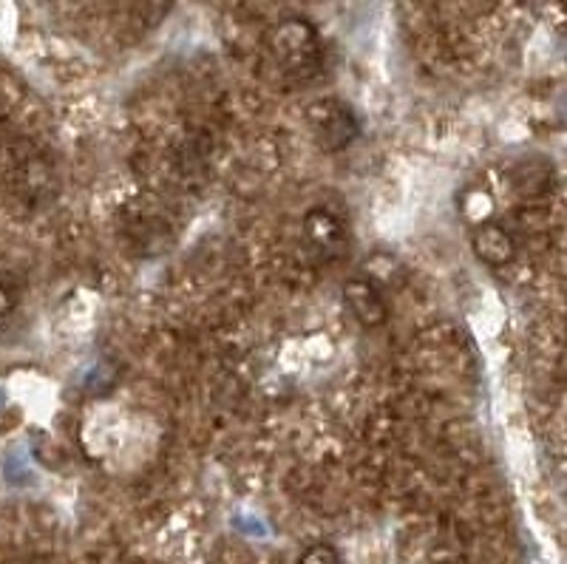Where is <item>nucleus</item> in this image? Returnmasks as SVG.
<instances>
[{"label":"nucleus","instance_id":"7","mask_svg":"<svg viewBox=\"0 0 567 564\" xmlns=\"http://www.w3.org/2000/svg\"><path fill=\"white\" fill-rule=\"evenodd\" d=\"M18 298H20L18 284H14L9 276H3V273H0V324L7 321L9 315L14 312V307H18Z\"/></svg>","mask_w":567,"mask_h":564},{"label":"nucleus","instance_id":"1","mask_svg":"<svg viewBox=\"0 0 567 564\" xmlns=\"http://www.w3.org/2000/svg\"><path fill=\"white\" fill-rule=\"evenodd\" d=\"M265 58L284 80L307 83L321 74V32L307 18H284L265 34Z\"/></svg>","mask_w":567,"mask_h":564},{"label":"nucleus","instance_id":"2","mask_svg":"<svg viewBox=\"0 0 567 564\" xmlns=\"http://www.w3.org/2000/svg\"><path fill=\"white\" fill-rule=\"evenodd\" d=\"M307 129L323 154H341L361 136V120L338 96H321L307 109Z\"/></svg>","mask_w":567,"mask_h":564},{"label":"nucleus","instance_id":"3","mask_svg":"<svg viewBox=\"0 0 567 564\" xmlns=\"http://www.w3.org/2000/svg\"><path fill=\"white\" fill-rule=\"evenodd\" d=\"M303 236L310 242L312 250L321 256V262H332L347 253V225L327 207H312L303 216Z\"/></svg>","mask_w":567,"mask_h":564},{"label":"nucleus","instance_id":"6","mask_svg":"<svg viewBox=\"0 0 567 564\" xmlns=\"http://www.w3.org/2000/svg\"><path fill=\"white\" fill-rule=\"evenodd\" d=\"M298 564H341V553L327 542H316L301 553Z\"/></svg>","mask_w":567,"mask_h":564},{"label":"nucleus","instance_id":"5","mask_svg":"<svg viewBox=\"0 0 567 564\" xmlns=\"http://www.w3.org/2000/svg\"><path fill=\"white\" fill-rule=\"evenodd\" d=\"M471 247H474V256H477L480 262L496 269L511 264L516 256L514 236H511L503 225H496V222H485V225L474 227Z\"/></svg>","mask_w":567,"mask_h":564},{"label":"nucleus","instance_id":"4","mask_svg":"<svg viewBox=\"0 0 567 564\" xmlns=\"http://www.w3.org/2000/svg\"><path fill=\"white\" fill-rule=\"evenodd\" d=\"M343 301L367 329L383 327L389 321V304L383 298V289L369 278H349L343 284Z\"/></svg>","mask_w":567,"mask_h":564}]
</instances>
